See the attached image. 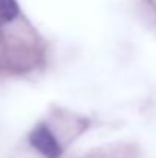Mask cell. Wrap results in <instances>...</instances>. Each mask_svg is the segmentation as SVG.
I'll return each mask as SVG.
<instances>
[{
  "label": "cell",
  "instance_id": "obj_1",
  "mask_svg": "<svg viewBox=\"0 0 156 158\" xmlns=\"http://www.w3.org/2000/svg\"><path fill=\"white\" fill-rule=\"evenodd\" d=\"M29 141L37 151H40L48 158H58L61 154V148L58 141L55 140V137L52 135V132L46 124L35 126L29 135Z\"/></svg>",
  "mask_w": 156,
  "mask_h": 158
},
{
  "label": "cell",
  "instance_id": "obj_2",
  "mask_svg": "<svg viewBox=\"0 0 156 158\" xmlns=\"http://www.w3.org/2000/svg\"><path fill=\"white\" fill-rule=\"evenodd\" d=\"M18 15V5L15 0H0V25L12 22Z\"/></svg>",
  "mask_w": 156,
  "mask_h": 158
}]
</instances>
